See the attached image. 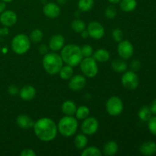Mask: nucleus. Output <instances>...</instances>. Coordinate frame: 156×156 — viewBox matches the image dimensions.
I'll use <instances>...</instances> for the list:
<instances>
[{"label": "nucleus", "instance_id": "f257e3e1", "mask_svg": "<svg viewBox=\"0 0 156 156\" xmlns=\"http://www.w3.org/2000/svg\"><path fill=\"white\" fill-rule=\"evenodd\" d=\"M33 128L35 135L43 142H50L54 140L58 131L55 122L48 117H43L37 120Z\"/></svg>", "mask_w": 156, "mask_h": 156}, {"label": "nucleus", "instance_id": "f03ea898", "mask_svg": "<svg viewBox=\"0 0 156 156\" xmlns=\"http://www.w3.org/2000/svg\"><path fill=\"white\" fill-rule=\"evenodd\" d=\"M60 56L66 64L73 67L79 65L83 59L81 47L76 44H67L64 46L61 50Z\"/></svg>", "mask_w": 156, "mask_h": 156}, {"label": "nucleus", "instance_id": "7ed1b4c3", "mask_svg": "<svg viewBox=\"0 0 156 156\" xmlns=\"http://www.w3.org/2000/svg\"><path fill=\"white\" fill-rule=\"evenodd\" d=\"M62 57L56 53H47L43 58V66L48 74L56 75L59 73L62 66Z\"/></svg>", "mask_w": 156, "mask_h": 156}, {"label": "nucleus", "instance_id": "20e7f679", "mask_svg": "<svg viewBox=\"0 0 156 156\" xmlns=\"http://www.w3.org/2000/svg\"><path fill=\"white\" fill-rule=\"evenodd\" d=\"M57 129L59 133L65 137L74 135L78 129V120L73 116H66L61 118L58 123Z\"/></svg>", "mask_w": 156, "mask_h": 156}, {"label": "nucleus", "instance_id": "39448f33", "mask_svg": "<svg viewBox=\"0 0 156 156\" xmlns=\"http://www.w3.org/2000/svg\"><path fill=\"white\" fill-rule=\"evenodd\" d=\"M30 47V40L24 34H18L12 41V49L16 54L22 55L27 53Z\"/></svg>", "mask_w": 156, "mask_h": 156}, {"label": "nucleus", "instance_id": "423d86ee", "mask_svg": "<svg viewBox=\"0 0 156 156\" xmlns=\"http://www.w3.org/2000/svg\"><path fill=\"white\" fill-rule=\"evenodd\" d=\"M79 65H80L81 71L86 77L94 78V76H97L98 73L97 61L91 56L82 59Z\"/></svg>", "mask_w": 156, "mask_h": 156}, {"label": "nucleus", "instance_id": "0eeeda50", "mask_svg": "<svg viewBox=\"0 0 156 156\" xmlns=\"http://www.w3.org/2000/svg\"><path fill=\"white\" fill-rule=\"evenodd\" d=\"M123 104L121 99L117 96L111 97L106 102V111L111 116H118L123 112Z\"/></svg>", "mask_w": 156, "mask_h": 156}, {"label": "nucleus", "instance_id": "6e6552de", "mask_svg": "<svg viewBox=\"0 0 156 156\" xmlns=\"http://www.w3.org/2000/svg\"><path fill=\"white\" fill-rule=\"evenodd\" d=\"M122 85L124 88L128 90H134L139 86L140 79L138 76L134 71H127L124 72L121 78Z\"/></svg>", "mask_w": 156, "mask_h": 156}, {"label": "nucleus", "instance_id": "1a4fd4ad", "mask_svg": "<svg viewBox=\"0 0 156 156\" xmlns=\"http://www.w3.org/2000/svg\"><path fill=\"white\" fill-rule=\"evenodd\" d=\"M98 127V121L97 119L92 117H88L87 118H85L81 126V129H82L83 133L88 136L94 135V133H96Z\"/></svg>", "mask_w": 156, "mask_h": 156}, {"label": "nucleus", "instance_id": "9d476101", "mask_svg": "<svg viewBox=\"0 0 156 156\" xmlns=\"http://www.w3.org/2000/svg\"><path fill=\"white\" fill-rule=\"evenodd\" d=\"M134 48L132 43L129 41H121L117 47V53L123 59H128L133 55Z\"/></svg>", "mask_w": 156, "mask_h": 156}, {"label": "nucleus", "instance_id": "9b49d317", "mask_svg": "<svg viewBox=\"0 0 156 156\" xmlns=\"http://www.w3.org/2000/svg\"><path fill=\"white\" fill-rule=\"evenodd\" d=\"M87 30H88L89 37L95 40H99L103 37L105 32L103 25L98 21L90 22L87 27Z\"/></svg>", "mask_w": 156, "mask_h": 156}, {"label": "nucleus", "instance_id": "f8f14e48", "mask_svg": "<svg viewBox=\"0 0 156 156\" xmlns=\"http://www.w3.org/2000/svg\"><path fill=\"white\" fill-rule=\"evenodd\" d=\"M17 21H18L17 14L12 10H5L0 15V22L5 27L15 25Z\"/></svg>", "mask_w": 156, "mask_h": 156}, {"label": "nucleus", "instance_id": "ddd939ff", "mask_svg": "<svg viewBox=\"0 0 156 156\" xmlns=\"http://www.w3.org/2000/svg\"><path fill=\"white\" fill-rule=\"evenodd\" d=\"M69 87L73 91H80L86 85V79L82 75H76L70 78Z\"/></svg>", "mask_w": 156, "mask_h": 156}, {"label": "nucleus", "instance_id": "4468645a", "mask_svg": "<svg viewBox=\"0 0 156 156\" xmlns=\"http://www.w3.org/2000/svg\"><path fill=\"white\" fill-rule=\"evenodd\" d=\"M60 8L57 4L53 2L47 3L43 8L44 15L50 18H56L60 15Z\"/></svg>", "mask_w": 156, "mask_h": 156}, {"label": "nucleus", "instance_id": "2eb2a0df", "mask_svg": "<svg viewBox=\"0 0 156 156\" xmlns=\"http://www.w3.org/2000/svg\"><path fill=\"white\" fill-rule=\"evenodd\" d=\"M65 46V38L61 34L53 35L49 41L48 47L53 51H59Z\"/></svg>", "mask_w": 156, "mask_h": 156}, {"label": "nucleus", "instance_id": "dca6fc26", "mask_svg": "<svg viewBox=\"0 0 156 156\" xmlns=\"http://www.w3.org/2000/svg\"><path fill=\"white\" fill-rule=\"evenodd\" d=\"M20 98L24 101H30L36 95V89L32 85H25L19 91Z\"/></svg>", "mask_w": 156, "mask_h": 156}, {"label": "nucleus", "instance_id": "f3484780", "mask_svg": "<svg viewBox=\"0 0 156 156\" xmlns=\"http://www.w3.org/2000/svg\"><path fill=\"white\" fill-rule=\"evenodd\" d=\"M142 155L151 156L156 153V143L153 141H147L143 143L140 148Z\"/></svg>", "mask_w": 156, "mask_h": 156}, {"label": "nucleus", "instance_id": "a211bd4d", "mask_svg": "<svg viewBox=\"0 0 156 156\" xmlns=\"http://www.w3.org/2000/svg\"><path fill=\"white\" fill-rule=\"evenodd\" d=\"M16 123L20 128L22 129H30L33 128L34 125V120L25 114H21L16 119Z\"/></svg>", "mask_w": 156, "mask_h": 156}, {"label": "nucleus", "instance_id": "6ab92c4d", "mask_svg": "<svg viewBox=\"0 0 156 156\" xmlns=\"http://www.w3.org/2000/svg\"><path fill=\"white\" fill-rule=\"evenodd\" d=\"M76 109H77V107L73 101H66L62 105V113L66 116L75 115Z\"/></svg>", "mask_w": 156, "mask_h": 156}, {"label": "nucleus", "instance_id": "aec40b11", "mask_svg": "<svg viewBox=\"0 0 156 156\" xmlns=\"http://www.w3.org/2000/svg\"><path fill=\"white\" fill-rule=\"evenodd\" d=\"M118 152V145L116 142L110 141L105 144L104 146L103 152L107 156H112L117 154Z\"/></svg>", "mask_w": 156, "mask_h": 156}, {"label": "nucleus", "instance_id": "412c9836", "mask_svg": "<svg viewBox=\"0 0 156 156\" xmlns=\"http://www.w3.org/2000/svg\"><path fill=\"white\" fill-rule=\"evenodd\" d=\"M120 3V9L125 12H133L137 6L136 0H121Z\"/></svg>", "mask_w": 156, "mask_h": 156}, {"label": "nucleus", "instance_id": "4be33fe9", "mask_svg": "<svg viewBox=\"0 0 156 156\" xmlns=\"http://www.w3.org/2000/svg\"><path fill=\"white\" fill-rule=\"evenodd\" d=\"M93 58L98 62H105L110 59V53L107 50L99 49L97 51L93 53Z\"/></svg>", "mask_w": 156, "mask_h": 156}, {"label": "nucleus", "instance_id": "5701e85b", "mask_svg": "<svg viewBox=\"0 0 156 156\" xmlns=\"http://www.w3.org/2000/svg\"><path fill=\"white\" fill-rule=\"evenodd\" d=\"M111 67H112L113 70L117 73H124L126 71L127 69V64L123 59H115L111 63Z\"/></svg>", "mask_w": 156, "mask_h": 156}, {"label": "nucleus", "instance_id": "b1692460", "mask_svg": "<svg viewBox=\"0 0 156 156\" xmlns=\"http://www.w3.org/2000/svg\"><path fill=\"white\" fill-rule=\"evenodd\" d=\"M75 146L78 149H84L88 144V139L85 134H78L74 140Z\"/></svg>", "mask_w": 156, "mask_h": 156}, {"label": "nucleus", "instance_id": "393cba45", "mask_svg": "<svg viewBox=\"0 0 156 156\" xmlns=\"http://www.w3.org/2000/svg\"><path fill=\"white\" fill-rule=\"evenodd\" d=\"M59 76L63 80H67V79H69L70 78L73 76V66L69 65H66V66H62L61 69L59 70Z\"/></svg>", "mask_w": 156, "mask_h": 156}, {"label": "nucleus", "instance_id": "a878e982", "mask_svg": "<svg viewBox=\"0 0 156 156\" xmlns=\"http://www.w3.org/2000/svg\"><path fill=\"white\" fill-rule=\"evenodd\" d=\"M94 0H79L78 7L82 12H86L91 10L94 7Z\"/></svg>", "mask_w": 156, "mask_h": 156}, {"label": "nucleus", "instance_id": "bb28decb", "mask_svg": "<svg viewBox=\"0 0 156 156\" xmlns=\"http://www.w3.org/2000/svg\"><path fill=\"white\" fill-rule=\"evenodd\" d=\"M152 111L150 108L148 106H143V108H140L138 112V116L140 119L143 121H147L152 117Z\"/></svg>", "mask_w": 156, "mask_h": 156}, {"label": "nucleus", "instance_id": "cd10ccee", "mask_svg": "<svg viewBox=\"0 0 156 156\" xmlns=\"http://www.w3.org/2000/svg\"><path fill=\"white\" fill-rule=\"evenodd\" d=\"M90 110L88 107L86 106H80L76 109V119L78 120H85V118L89 116Z\"/></svg>", "mask_w": 156, "mask_h": 156}, {"label": "nucleus", "instance_id": "c85d7f7f", "mask_svg": "<svg viewBox=\"0 0 156 156\" xmlns=\"http://www.w3.org/2000/svg\"><path fill=\"white\" fill-rule=\"evenodd\" d=\"M72 29L74 30L76 33H81L82 30H85L86 28L85 27V24L82 20L80 19H75L73 20V22L71 24Z\"/></svg>", "mask_w": 156, "mask_h": 156}, {"label": "nucleus", "instance_id": "c756f323", "mask_svg": "<svg viewBox=\"0 0 156 156\" xmlns=\"http://www.w3.org/2000/svg\"><path fill=\"white\" fill-rule=\"evenodd\" d=\"M82 156H101V152L100 149L94 146H91L85 149L82 152Z\"/></svg>", "mask_w": 156, "mask_h": 156}, {"label": "nucleus", "instance_id": "7c9ffc66", "mask_svg": "<svg viewBox=\"0 0 156 156\" xmlns=\"http://www.w3.org/2000/svg\"><path fill=\"white\" fill-rule=\"evenodd\" d=\"M44 37V34L40 29H34L30 34V40L33 43H40Z\"/></svg>", "mask_w": 156, "mask_h": 156}, {"label": "nucleus", "instance_id": "2f4dec72", "mask_svg": "<svg viewBox=\"0 0 156 156\" xmlns=\"http://www.w3.org/2000/svg\"><path fill=\"white\" fill-rule=\"evenodd\" d=\"M105 16L109 19H113L117 15V9L114 5H109L105 9Z\"/></svg>", "mask_w": 156, "mask_h": 156}, {"label": "nucleus", "instance_id": "473e14b6", "mask_svg": "<svg viewBox=\"0 0 156 156\" xmlns=\"http://www.w3.org/2000/svg\"><path fill=\"white\" fill-rule=\"evenodd\" d=\"M81 51H82V55H83V57H89V56H92L93 53H94V50H93L92 47L91 45H88V44H85V45L82 46L81 47Z\"/></svg>", "mask_w": 156, "mask_h": 156}, {"label": "nucleus", "instance_id": "72a5a7b5", "mask_svg": "<svg viewBox=\"0 0 156 156\" xmlns=\"http://www.w3.org/2000/svg\"><path fill=\"white\" fill-rule=\"evenodd\" d=\"M112 37L116 42H120L123 41V30H120V28H116L115 30H113L112 32Z\"/></svg>", "mask_w": 156, "mask_h": 156}, {"label": "nucleus", "instance_id": "f704fd0d", "mask_svg": "<svg viewBox=\"0 0 156 156\" xmlns=\"http://www.w3.org/2000/svg\"><path fill=\"white\" fill-rule=\"evenodd\" d=\"M148 128L151 133L156 136V116L152 117L148 120Z\"/></svg>", "mask_w": 156, "mask_h": 156}, {"label": "nucleus", "instance_id": "c9c22d12", "mask_svg": "<svg viewBox=\"0 0 156 156\" xmlns=\"http://www.w3.org/2000/svg\"><path fill=\"white\" fill-rule=\"evenodd\" d=\"M130 68L132 71H138L141 68V63L138 60H133L130 63Z\"/></svg>", "mask_w": 156, "mask_h": 156}, {"label": "nucleus", "instance_id": "e433bc0d", "mask_svg": "<svg viewBox=\"0 0 156 156\" xmlns=\"http://www.w3.org/2000/svg\"><path fill=\"white\" fill-rule=\"evenodd\" d=\"M21 156H35L36 153L34 151L31 149H25L22 150L20 153Z\"/></svg>", "mask_w": 156, "mask_h": 156}, {"label": "nucleus", "instance_id": "4c0bfd02", "mask_svg": "<svg viewBox=\"0 0 156 156\" xmlns=\"http://www.w3.org/2000/svg\"><path fill=\"white\" fill-rule=\"evenodd\" d=\"M8 92L11 94V95H15L18 93V88L16 85H12L9 87L8 88Z\"/></svg>", "mask_w": 156, "mask_h": 156}, {"label": "nucleus", "instance_id": "58836bf2", "mask_svg": "<svg viewBox=\"0 0 156 156\" xmlns=\"http://www.w3.org/2000/svg\"><path fill=\"white\" fill-rule=\"evenodd\" d=\"M38 50H39V53L41 55H45L48 53V47L46 44H41L38 47Z\"/></svg>", "mask_w": 156, "mask_h": 156}, {"label": "nucleus", "instance_id": "ea45409f", "mask_svg": "<svg viewBox=\"0 0 156 156\" xmlns=\"http://www.w3.org/2000/svg\"><path fill=\"white\" fill-rule=\"evenodd\" d=\"M149 108H150L152 114H155V115H156V99L152 101V102L151 103V105H150V107H149Z\"/></svg>", "mask_w": 156, "mask_h": 156}, {"label": "nucleus", "instance_id": "a19ab883", "mask_svg": "<svg viewBox=\"0 0 156 156\" xmlns=\"http://www.w3.org/2000/svg\"><path fill=\"white\" fill-rule=\"evenodd\" d=\"M6 9V4L5 2L0 1V14L2 13Z\"/></svg>", "mask_w": 156, "mask_h": 156}, {"label": "nucleus", "instance_id": "79ce46f5", "mask_svg": "<svg viewBox=\"0 0 156 156\" xmlns=\"http://www.w3.org/2000/svg\"><path fill=\"white\" fill-rule=\"evenodd\" d=\"M81 36H82V37L84 38V39H85V38H88V37H89L88 30H85V29L84 30H82V31L81 32Z\"/></svg>", "mask_w": 156, "mask_h": 156}, {"label": "nucleus", "instance_id": "37998d69", "mask_svg": "<svg viewBox=\"0 0 156 156\" xmlns=\"http://www.w3.org/2000/svg\"><path fill=\"white\" fill-rule=\"evenodd\" d=\"M108 1L109 2L113 3V4H117V3L120 2L121 0H108Z\"/></svg>", "mask_w": 156, "mask_h": 156}, {"label": "nucleus", "instance_id": "c03bdc74", "mask_svg": "<svg viewBox=\"0 0 156 156\" xmlns=\"http://www.w3.org/2000/svg\"><path fill=\"white\" fill-rule=\"evenodd\" d=\"M57 2L59 4H64L66 2V0H57Z\"/></svg>", "mask_w": 156, "mask_h": 156}, {"label": "nucleus", "instance_id": "a18cd8bd", "mask_svg": "<svg viewBox=\"0 0 156 156\" xmlns=\"http://www.w3.org/2000/svg\"><path fill=\"white\" fill-rule=\"evenodd\" d=\"M1 1H3V2H5V3H7V2H12L13 0H1Z\"/></svg>", "mask_w": 156, "mask_h": 156}]
</instances>
